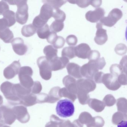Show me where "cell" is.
Returning a JSON list of instances; mask_svg holds the SVG:
<instances>
[{"label":"cell","mask_w":127,"mask_h":127,"mask_svg":"<svg viewBox=\"0 0 127 127\" xmlns=\"http://www.w3.org/2000/svg\"><path fill=\"white\" fill-rule=\"evenodd\" d=\"M100 54L97 50H91L88 54L87 58L89 61H95L100 58Z\"/></svg>","instance_id":"48"},{"label":"cell","mask_w":127,"mask_h":127,"mask_svg":"<svg viewBox=\"0 0 127 127\" xmlns=\"http://www.w3.org/2000/svg\"><path fill=\"white\" fill-rule=\"evenodd\" d=\"M65 43V40L64 37L61 36H58L55 41L52 44V46L57 49H61L64 46Z\"/></svg>","instance_id":"44"},{"label":"cell","mask_w":127,"mask_h":127,"mask_svg":"<svg viewBox=\"0 0 127 127\" xmlns=\"http://www.w3.org/2000/svg\"><path fill=\"white\" fill-rule=\"evenodd\" d=\"M8 28V23L5 18L0 19V32Z\"/></svg>","instance_id":"57"},{"label":"cell","mask_w":127,"mask_h":127,"mask_svg":"<svg viewBox=\"0 0 127 127\" xmlns=\"http://www.w3.org/2000/svg\"><path fill=\"white\" fill-rule=\"evenodd\" d=\"M57 114L64 118L73 116L75 112V107L72 102L67 99L59 100L56 107Z\"/></svg>","instance_id":"2"},{"label":"cell","mask_w":127,"mask_h":127,"mask_svg":"<svg viewBox=\"0 0 127 127\" xmlns=\"http://www.w3.org/2000/svg\"><path fill=\"white\" fill-rule=\"evenodd\" d=\"M104 123L102 117L98 116L93 117L91 122L87 125V127H102Z\"/></svg>","instance_id":"31"},{"label":"cell","mask_w":127,"mask_h":127,"mask_svg":"<svg viewBox=\"0 0 127 127\" xmlns=\"http://www.w3.org/2000/svg\"><path fill=\"white\" fill-rule=\"evenodd\" d=\"M14 37L13 32L8 28L0 32V38L6 43H11Z\"/></svg>","instance_id":"25"},{"label":"cell","mask_w":127,"mask_h":127,"mask_svg":"<svg viewBox=\"0 0 127 127\" xmlns=\"http://www.w3.org/2000/svg\"><path fill=\"white\" fill-rule=\"evenodd\" d=\"M69 62V59L67 58L58 56L50 61L49 63L52 71H57L65 67Z\"/></svg>","instance_id":"16"},{"label":"cell","mask_w":127,"mask_h":127,"mask_svg":"<svg viewBox=\"0 0 127 127\" xmlns=\"http://www.w3.org/2000/svg\"><path fill=\"white\" fill-rule=\"evenodd\" d=\"M37 98V103H43L49 102V95L44 93H41L36 95Z\"/></svg>","instance_id":"47"},{"label":"cell","mask_w":127,"mask_h":127,"mask_svg":"<svg viewBox=\"0 0 127 127\" xmlns=\"http://www.w3.org/2000/svg\"><path fill=\"white\" fill-rule=\"evenodd\" d=\"M91 0H70L68 1L70 3L76 4L81 8H85L90 5Z\"/></svg>","instance_id":"46"},{"label":"cell","mask_w":127,"mask_h":127,"mask_svg":"<svg viewBox=\"0 0 127 127\" xmlns=\"http://www.w3.org/2000/svg\"><path fill=\"white\" fill-rule=\"evenodd\" d=\"M118 82L121 85L127 84V75L126 73H122L117 77Z\"/></svg>","instance_id":"53"},{"label":"cell","mask_w":127,"mask_h":127,"mask_svg":"<svg viewBox=\"0 0 127 127\" xmlns=\"http://www.w3.org/2000/svg\"><path fill=\"white\" fill-rule=\"evenodd\" d=\"M3 103V98L1 95H0V106L2 105Z\"/></svg>","instance_id":"61"},{"label":"cell","mask_w":127,"mask_h":127,"mask_svg":"<svg viewBox=\"0 0 127 127\" xmlns=\"http://www.w3.org/2000/svg\"><path fill=\"white\" fill-rule=\"evenodd\" d=\"M9 9V6L5 1H0V15H3Z\"/></svg>","instance_id":"51"},{"label":"cell","mask_w":127,"mask_h":127,"mask_svg":"<svg viewBox=\"0 0 127 127\" xmlns=\"http://www.w3.org/2000/svg\"><path fill=\"white\" fill-rule=\"evenodd\" d=\"M44 3H47L51 6L53 8L59 9L61 8L64 4L66 3L67 2L66 0H44L42 1Z\"/></svg>","instance_id":"37"},{"label":"cell","mask_w":127,"mask_h":127,"mask_svg":"<svg viewBox=\"0 0 127 127\" xmlns=\"http://www.w3.org/2000/svg\"><path fill=\"white\" fill-rule=\"evenodd\" d=\"M50 32L49 25L47 24L42 27L38 29L37 31L38 36L42 39H47Z\"/></svg>","instance_id":"29"},{"label":"cell","mask_w":127,"mask_h":127,"mask_svg":"<svg viewBox=\"0 0 127 127\" xmlns=\"http://www.w3.org/2000/svg\"><path fill=\"white\" fill-rule=\"evenodd\" d=\"M13 90L15 95L18 98L20 101L23 97L31 93V89L25 88L20 84H14Z\"/></svg>","instance_id":"21"},{"label":"cell","mask_w":127,"mask_h":127,"mask_svg":"<svg viewBox=\"0 0 127 127\" xmlns=\"http://www.w3.org/2000/svg\"><path fill=\"white\" fill-rule=\"evenodd\" d=\"M99 69L95 61H89L87 64L81 67L82 76L88 79L93 80L95 74L98 72Z\"/></svg>","instance_id":"7"},{"label":"cell","mask_w":127,"mask_h":127,"mask_svg":"<svg viewBox=\"0 0 127 127\" xmlns=\"http://www.w3.org/2000/svg\"><path fill=\"white\" fill-rule=\"evenodd\" d=\"M42 87L40 82L38 81L34 82V84L31 88V93L34 94H38L42 90Z\"/></svg>","instance_id":"45"},{"label":"cell","mask_w":127,"mask_h":127,"mask_svg":"<svg viewBox=\"0 0 127 127\" xmlns=\"http://www.w3.org/2000/svg\"><path fill=\"white\" fill-rule=\"evenodd\" d=\"M37 103V96L31 93L23 97L21 99L19 104H22L26 107H30Z\"/></svg>","instance_id":"22"},{"label":"cell","mask_w":127,"mask_h":127,"mask_svg":"<svg viewBox=\"0 0 127 127\" xmlns=\"http://www.w3.org/2000/svg\"><path fill=\"white\" fill-rule=\"evenodd\" d=\"M93 117L91 114L87 112H84L80 114L78 120L82 124L88 125L91 122Z\"/></svg>","instance_id":"35"},{"label":"cell","mask_w":127,"mask_h":127,"mask_svg":"<svg viewBox=\"0 0 127 127\" xmlns=\"http://www.w3.org/2000/svg\"><path fill=\"white\" fill-rule=\"evenodd\" d=\"M66 42L69 46L73 47L77 44L78 39L75 35H70L66 38Z\"/></svg>","instance_id":"50"},{"label":"cell","mask_w":127,"mask_h":127,"mask_svg":"<svg viewBox=\"0 0 127 127\" xmlns=\"http://www.w3.org/2000/svg\"><path fill=\"white\" fill-rule=\"evenodd\" d=\"M78 91L88 94L93 91L96 87L95 82L92 79H80L76 81Z\"/></svg>","instance_id":"8"},{"label":"cell","mask_w":127,"mask_h":127,"mask_svg":"<svg viewBox=\"0 0 127 127\" xmlns=\"http://www.w3.org/2000/svg\"><path fill=\"white\" fill-rule=\"evenodd\" d=\"M16 119L22 123L28 122L30 117L27 108L23 105H16L12 108Z\"/></svg>","instance_id":"10"},{"label":"cell","mask_w":127,"mask_h":127,"mask_svg":"<svg viewBox=\"0 0 127 127\" xmlns=\"http://www.w3.org/2000/svg\"><path fill=\"white\" fill-rule=\"evenodd\" d=\"M104 74V73L101 72H98L96 73L94 75L93 78L95 82L98 84L102 83V78Z\"/></svg>","instance_id":"56"},{"label":"cell","mask_w":127,"mask_h":127,"mask_svg":"<svg viewBox=\"0 0 127 127\" xmlns=\"http://www.w3.org/2000/svg\"><path fill=\"white\" fill-rule=\"evenodd\" d=\"M95 61L99 70L102 69L105 66L106 64L105 60L103 57L99 58L98 60H96Z\"/></svg>","instance_id":"55"},{"label":"cell","mask_w":127,"mask_h":127,"mask_svg":"<svg viewBox=\"0 0 127 127\" xmlns=\"http://www.w3.org/2000/svg\"><path fill=\"white\" fill-rule=\"evenodd\" d=\"M123 120L127 121V114L117 112L114 114L112 117V122L114 125H118Z\"/></svg>","instance_id":"33"},{"label":"cell","mask_w":127,"mask_h":127,"mask_svg":"<svg viewBox=\"0 0 127 127\" xmlns=\"http://www.w3.org/2000/svg\"><path fill=\"white\" fill-rule=\"evenodd\" d=\"M102 102L105 106L106 105L107 106H112L116 103V100L113 95L109 94L107 95L105 97Z\"/></svg>","instance_id":"43"},{"label":"cell","mask_w":127,"mask_h":127,"mask_svg":"<svg viewBox=\"0 0 127 127\" xmlns=\"http://www.w3.org/2000/svg\"><path fill=\"white\" fill-rule=\"evenodd\" d=\"M120 66L122 69L123 73L126 74L127 70V56H125L123 57L120 61Z\"/></svg>","instance_id":"52"},{"label":"cell","mask_w":127,"mask_h":127,"mask_svg":"<svg viewBox=\"0 0 127 127\" xmlns=\"http://www.w3.org/2000/svg\"><path fill=\"white\" fill-rule=\"evenodd\" d=\"M20 68V61H14L5 68L3 71V75L6 79H11L18 74Z\"/></svg>","instance_id":"11"},{"label":"cell","mask_w":127,"mask_h":127,"mask_svg":"<svg viewBox=\"0 0 127 127\" xmlns=\"http://www.w3.org/2000/svg\"><path fill=\"white\" fill-rule=\"evenodd\" d=\"M76 95L81 104L82 105L87 104L88 101L90 99V95L88 94L78 91Z\"/></svg>","instance_id":"41"},{"label":"cell","mask_w":127,"mask_h":127,"mask_svg":"<svg viewBox=\"0 0 127 127\" xmlns=\"http://www.w3.org/2000/svg\"><path fill=\"white\" fill-rule=\"evenodd\" d=\"M59 94L61 98L62 97H66L71 99L73 102L75 101V99L77 98L76 95L70 93L66 88H63L61 89V88L59 90Z\"/></svg>","instance_id":"34"},{"label":"cell","mask_w":127,"mask_h":127,"mask_svg":"<svg viewBox=\"0 0 127 127\" xmlns=\"http://www.w3.org/2000/svg\"><path fill=\"white\" fill-rule=\"evenodd\" d=\"M97 29L94 41L98 45H102L104 44L108 40L107 30L102 28V25L100 23L96 24Z\"/></svg>","instance_id":"15"},{"label":"cell","mask_w":127,"mask_h":127,"mask_svg":"<svg viewBox=\"0 0 127 127\" xmlns=\"http://www.w3.org/2000/svg\"><path fill=\"white\" fill-rule=\"evenodd\" d=\"M62 56L67 58L68 59H72L75 57V47L73 46L64 47L62 50Z\"/></svg>","instance_id":"30"},{"label":"cell","mask_w":127,"mask_h":127,"mask_svg":"<svg viewBox=\"0 0 127 127\" xmlns=\"http://www.w3.org/2000/svg\"><path fill=\"white\" fill-rule=\"evenodd\" d=\"M89 107L97 112L102 111L105 107L103 102L96 99H90L88 101Z\"/></svg>","instance_id":"23"},{"label":"cell","mask_w":127,"mask_h":127,"mask_svg":"<svg viewBox=\"0 0 127 127\" xmlns=\"http://www.w3.org/2000/svg\"><path fill=\"white\" fill-rule=\"evenodd\" d=\"M123 16L122 11L118 8L113 9L107 17H103L100 20L99 23L103 26L108 27L113 26Z\"/></svg>","instance_id":"5"},{"label":"cell","mask_w":127,"mask_h":127,"mask_svg":"<svg viewBox=\"0 0 127 127\" xmlns=\"http://www.w3.org/2000/svg\"><path fill=\"white\" fill-rule=\"evenodd\" d=\"M46 24V22L42 20L39 18L38 16H37L35 17L33 20L32 24L37 30L38 29L43 26Z\"/></svg>","instance_id":"49"},{"label":"cell","mask_w":127,"mask_h":127,"mask_svg":"<svg viewBox=\"0 0 127 127\" xmlns=\"http://www.w3.org/2000/svg\"><path fill=\"white\" fill-rule=\"evenodd\" d=\"M81 67L79 65L75 63H69L66 66V69L69 75L77 79L82 78L81 73Z\"/></svg>","instance_id":"20"},{"label":"cell","mask_w":127,"mask_h":127,"mask_svg":"<svg viewBox=\"0 0 127 127\" xmlns=\"http://www.w3.org/2000/svg\"><path fill=\"white\" fill-rule=\"evenodd\" d=\"M33 73L32 69L30 67H21L18 74L20 84L25 88L31 89L34 83L32 77Z\"/></svg>","instance_id":"3"},{"label":"cell","mask_w":127,"mask_h":127,"mask_svg":"<svg viewBox=\"0 0 127 127\" xmlns=\"http://www.w3.org/2000/svg\"><path fill=\"white\" fill-rule=\"evenodd\" d=\"M102 0H91L90 5L94 8H97L101 5Z\"/></svg>","instance_id":"58"},{"label":"cell","mask_w":127,"mask_h":127,"mask_svg":"<svg viewBox=\"0 0 127 127\" xmlns=\"http://www.w3.org/2000/svg\"><path fill=\"white\" fill-rule=\"evenodd\" d=\"M0 109L2 114L3 123L9 125L13 124L16 120V117L12 108L2 105L0 107Z\"/></svg>","instance_id":"12"},{"label":"cell","mask_w":127,"mask_h":127,"mask_svg":"<svg viewBox=\"0 0 127 127\" xmlns=\"http://www.w3.org/2000/svg\"><path fill=\"white\" fill-rule=\"evenodd\" d=\"M127 101L125 98H120L117 99V110L119 112L126 114L127 113Z\"/></svg>","instance_id":"38"},{"label":"cell","mask_w":127,"mask_h":127,"mask_svg":"<svg viewBox=\"0 0 127 127\" xmlns=\"http://www.w3.org/2000/svg\"><path fill=\"white\" fill-rule=\"evenodd\" d=\"M64 23L55 21L52 23L50 26V30L52 32L56 33L61 32L64 29Z\"/></svg>","instance_id":"39"},{"label":"cell","mask_w":127,"mask_h":127,"mask_svg":"<svg viewBox=\"0 0 127 127\" xmlns=\"http://www.w3.org/2000/svg\"><path fill=\"white\" fill-rule=\"evenodd\" d=\"M58 36L56 33L51 32L47 38V40L49 43L53 44L55 41Z\"/></svg>","instance_id":"54"},{"label":"cell","mask_w":127,"mask_h":127,"mask_svg":"<svg viewBox=\"0 0 127 127\" xmlns=\"http://www.w3.org/2000/svg\"><path fill=\"white\" fill-rule=\"evenodd\" d=\"M3 15V18H5L8 23V27L12 26L16 23L15 14L13 11L8 10L4 13Z\"/></svg>","instance_id":"28"},{"label":"cell","mask_w":127,"mask_h":127,"mask_svg":"<svg viewBox=\"0 0 127 127\" xmlns=\"http://www.w3.org/2000/svg\"><path fill=\"white\" fill-rule=\"evenodd\" d=\"M105 11L101 8H97L94 11H90L85 14L88 21L92 23H97L104 16Z\"/></svg>","instance_id":"14"},{"label":"cell","mask_w":127,"mask_h":127,"mask_svg":"<svg viewBox=\"0 0 127 127\" xmlns=\"http://www.w3.org/2000/svg\"><path fill=\"white\" fill-rule=\"evenodd\" d=\"M14 52L18 55L23 56L26 54L28 47L24 44V41L21 38L17 37L12 40L11 42Z\"/></svg>","instance_id":"13"},{"label":"cell","mask_w":127,"mask_h":127,"mask_svg":"<svg viewBox=\"0 0 127 127\" xmlns=\"http://www.w3.org/2000/svg\"><path fill=\"white\" fill-rule=\"evenodd\" d=\"M37 31V29L32 24H30L23 27L21 29V33L23 36L29 37L34 35Z\"/></svg>","instance_id":"26"},{"label":"cell","mask_w":127,"mask_h":127,"mask_svg":"<svg viewBox=\"0 0 127 127\" xmlns=\"http://www.w3.org/2000/svg\"><path fill=\"white\" fill-rule=\"evenodd\" d=\"M0 127H11L10 126H8L6 125H4V124H3L2 123H0Z\"/></svg>","instance_id":"62"},{"label":"cell","mask_w":127,"mask_h":127,"mask_svg":"<svg viewBox=\"0 0 127 127\" xmlns=\"http://www.w3.org/2000/svg\"><path fill=\"white\" fill-rule=\"evenodd\" d=\"M8 2L10 5H17V11L15 14L16 21L21 25L25 24L29 18L28 6L27 0H10Z\"/></svg>","instance_id":"1"},{"label":"cell","mask_w":127,"mask_h":127,"mask_svg":"<svg viewBox=\"0 0 127 127\" xmlns=\"http://www.w3.org/2000/svg\"><path fill=\"white\" fill-rule=\"evenodd\" d=\"M127 121L123 120L118 124L117 127H127Z\"/></svg>","instance_id":"59"},{"label":"cell","mask_w":127,"mask_h":127,"mask_svg":"<svg viewBox=\"0 0 127 127\" xmlns=\"http://www.w3.org/2000/svg\"><path fill=\"white\" fill-rule=\"evenodd\" d=\"M53 9L49 4L44 3L40 9V14L38 15L40 18L47 23L48 20L52 17Z\"/></svg>","instance_id":"19"},{"label":"cell","mask_w":127,"mask_h":127,"mask_svg":"<svg viewBox=\"0 0 127 127\" xmlns=\"http://www.w3.org/2000/svg\"><path fill=\"white\" fill-rule=\"evenodd\" d=\"M37 64L39 68L40 75L45 80H49L52 76V70L49 61L45 56H41L38 59Z\"/></svg>","instance_id":"6"},{"label":"cell","mask_w":127,"mask_h":127,"mask_svg":"<svg viewBox=\"0 0 127 127\" xmlns=\"http://www.w3.org/2000/svg\"><path fill=\"white\" fill-rule=\"evenodd\" d=\"M53 17L56 21L64 23L66 19V14L62 10L59 9H53Z\"/></svg>","instance_id":"32"},{"label":"cell","mask_w":127,"mask_h":127,"mask_svg":"<svg viewBox=\"0 0 127 127\" xmlns=\"http://www.w3.org/2000/svg\"><path fill=\"white\" fill-rule=\"evenodd\" d=\"M102 83L108 89L111 90H117L121 86L118 82L117 77L111 73H107L103 75L102 78Z\"/></svg>","instance_id":"9"},{"label":"cell","mask_w":127,"mask_h":127,"mask_svg":"<svg viewBox=\"0 0 127 127\" xmlns=\"http://www.w3.org/2000/svg\"><path fill=\"white\" fill-rule=\"evenodd\" d=\"M0 123H3L2 114V112L0 109Z\"/></svg>","instance_id":"60"},{"label":"cell","mask_w":127,"mask_h":127,"mask_svg":"<svg viewBox=\"0 0 127 127\" xmlns=\"http://www.w3.org/2000/svg\"><path fill=\"white\" fill-rule=\"evenodd\" d=\"M127 46L125 44L119 43L117 44L114 49V51L117 54L122 56L125 54L127 52Z\"/></svg>","instance_id":"42"},{"label":"cell","mask_w":127,"mask_h":127,"mask_svg":"<svg viewBox=\"0 0 127 127\" xmlns=\"http://www.w3.org/2000/svg\"><path fill=\"white\" fill-rule=\"evenodd\" d=\"M91 50L90 46L86 43H81L75 47V56L79 58H87L88 54Z\"/></svg>","instance_id":"18"},{"label":"cell","mask_w":127,"mask_h":127,"mask_svg":"<svg viewBox=\"0 0 127 127\" xmlns=\"http://www.w3.org/2000/svg\"><path fill=\"white\" fill-rule=\"evenodd\" d=\"M63 83L70 93L75 95L77 94L78 88L76 81L73 77L70 75L66 76L63 79Z\"/></svg>","instance_id":"17"},{"label":"cell","mask_w":127,"mask_h":127,"mask_svg":"<svg viewBox=\"0 0 127 127\" xmlns=\"http://www.w3.org/2000/svg\"><path fill=\"white\" fill-rule=\"evenodd\" d=\"M59 127H83V125L78 119L74 120L72 123L69 120H64L59 125Z\"/></svg>","instance_id":"36"},{"label":"cell","mask_w":127,"mask_h":127,"mask_svg":"<svg viewBox=\"0 0 127 127\" xmlns=\"http://www.w3.org/2000/svg\"><path fill=\"white\" fill-rule=\"evenodd\" d=\"M110 70L111 74L117 78L119 75L124 73L119 64H112L110 67Z\"/></svg>","instance_id":"40"},{"label":"cell","mask_w":127,"mask_h":127,"mask_svg":"<svg viewBox=\"0 0 127 127\" xmlns=\"http://www.w3.org/2000/svg\"><path fill=\"white\" fill-rule=\"evenodd\" d=\"M13 85L14 84L9 82H5L0 85V89L6 98L9 101L11 104H19V99L14 93Z\"/></svg>","instance_id":"4"},{"label":"cell","mask_w":127,"mask_h":127,"mask_svg":"<svg viewBox=\"0 0 127 127\" xmlns=\"http://www.w3.org/2000/svg\"><path fill=\"white\" fill-rule=\"evenodd\" d=\"M61 89L59 87H56L52 88L49 94V103H54L61 99L59 95V90Z\"/></svg>","instance_id":"27"},{"label":"cell","mask_w":127,"mask_h":127,"mask_svg":"<svg viewBox=\"0 0 127 127\" xmlns=\"http://www.w3.org/2000/svg\"><path fill=\"white\" fill-rule=\"evenodd\" d=\"M43 52L46 56L45 57L49 62L58 57V50L52 45L46 46L44 49Z\"/></svg>","instance_id":"24"},{"label":"cell","mask_w":127,"mask_h":127,"mask_svg":"<svg viewBox=\"0 0 127 127\" xmlns=\"http://www.w3.org/2000/svg\"></svg>","instance_id":"63"}]
</instances>
